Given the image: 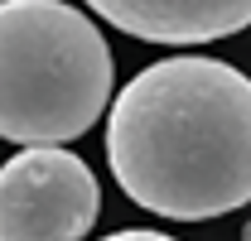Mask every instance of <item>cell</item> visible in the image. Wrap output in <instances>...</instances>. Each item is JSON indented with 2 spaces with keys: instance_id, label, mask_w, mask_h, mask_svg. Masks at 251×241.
<instances>
[{
  "instance_id": "3957f363",
  "label": "cell",
  "mask_w": 251,
  "mask_h": 241,
  "mask_svg": "<svg viewBox=\"0 0 251 241\" xmlns=\"http://www.w3.org/2000/svg\"><path fill=\"white\" fill-rule=\"evenodd\" d=\"M97 212L87 159L63 145H29L0 164V241H87Z\"/></svg>"
},
{
  "instance_id": "277c9868",
  "label": "cell",
  "mask_w": 251,
  "mask_h": 241,
  "mask_svg": "<svg viewBox=\"0 0 251 241\" xmlns=\"http://www.w3.org/2000/svg\"><path fill=\"white\" fill-rule=\"evenodd\" d=\"M106 24L145 44H213L251 24V0H87Z\"/></svg>"
},
{
  "instance_id": "52a82bcc",
  "label": "cell",
  "mask_w": 251,
  "mask_h": 241,
  "mask_svg": "<svg viewBox=\"0 0 251 241\" xmlns=\"http://www.w3.org/2000/svg\"><path fill=\"white\" fill-rule=\"evenodd\" d=\"M0 5H5V0H0Z\"/></svg>"
},
{
  "instance_id": "8992f818",
  "label": "cell",
  "mask_w": 251,
  "mask_h": 241,
  "mask_svg": "<svg viewBox=\"0 0 251 241\" xmlns=\"http://www.w3.org/2000/svg\"><path fill=\"white\" fill-rule=\"evenodd\" d=\"M242 241H251V222H247V232H242Z\"/></svg>"
},
{
  "instance_id": "7a4b0ae2",
  "label": "cell",
  "mask_w": 251,
  "mask_h": 241,
  "mask_svg": "<svg viewBox=\"0 0 251 241\" xmlns=\"http://www.w3.org/2000/svg\"><path fill=\"white\" fill-rule=\"evenodd\" d=\"M111 101V48L63 0L0 5V140L63 145Z\"/></svg>"
},
{
  "instance_id": "6da1fadb",
  "label": "cell",
  "mask_w": 251,
  "mask_h": 241,
  "mask_svg": "<svg viewBox=\"0 0 251 241\" xmlns=\"http://www.w3.org/2000/svg\"><path fill=\"white\" fill-rule=\"evenodd\" d=\"M106 159L130 203L208 222L251 203V77L218 58H164L111 101Z\"/></svg>"
},
{
  "instance_id": "5b68a950",
  "label": "cell",
  "mask_w": 251,
  "mask_h": 241,
  "mask_svg": "<svg viewBox=\"0 0 251 241\" xmlns=\"http://www.w3.org/2000/svg\"><path fill=\"white\" fill-rule=\"evenodd\" d=\"M101 241H174V237H164V232H145V227H130V232H111V237H101Z\"/></svg>"
}]
</instances>
